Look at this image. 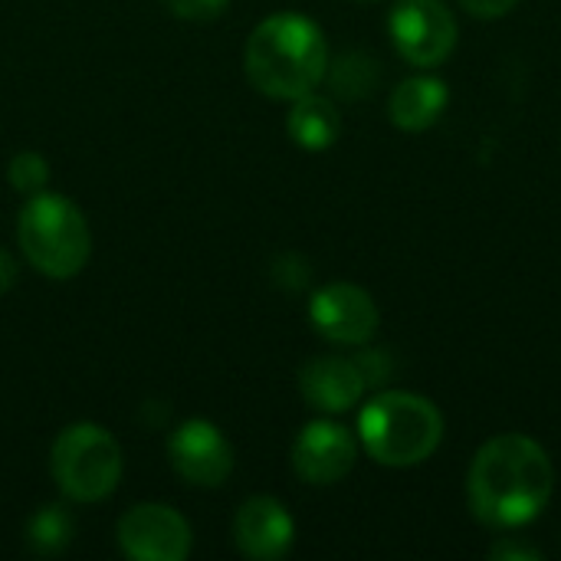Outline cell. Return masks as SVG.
<instances>
[{"label": "cell", "instance_id": "obj_1", "mask_svg": "<svg viewBox=\"0 0 561 561\" xmlns=\"http://www.w3.org/2000/svg\"><path fill=\"white\" fill-rule=\"evenodd\" d=\"M552 490L556 467L546 447L526 434H500L486 440L467 477L473 516L496 533H513L539 519Z\"/></svg>", "mask_w": 561, "mask_h": 561}, {"label": "cell", "instance_id": "obj_2", "mask_svg": "<svg viewBox=\"0 0 561 561\" xmlns=\"http://www.w3.org/2000/svg\"><path fill=\"white\" fill-rule=\"evenodd\" d=\"M329 72V46L319 30L302 13H273L253 26L247 39V79L256 92L270 99L293 102Z\"/></svg>", "mask_w": 561, "mask_h": 561}, {"label": "cell", "instance_id": "obj_3", "mask_svg": "<svg viewBox=\"0 0 561 561\" xmlns=\"http://www.w3.org/2000/svg\"><path fill=\"white\" fill-rule=\"evenodd\" d=\"M358 440L381 467H417L444 440V414L411 391H381L358 414Z\"/></svg>", "mask_w": 561, "mask_h": 561}, {"label": "cell", "instance_id": "obj_4", "mask_svg": "<svg viewBox=\"0 0 561 561\" xmlns=\"http://www.w3.org/2000/svg\"><path fill=\"white\" fill-rule=\"evenodd\" d=\"M16 240L26 263L49 279H72L92 253V233L82 210L53 191L26 197L16 220Z\"/></svg>", "mask_w": 561, "mask_h": 561}, {"label": "cell", "instance_id": "obj_5", "mask_svg": "<svg viewBox=\"0 0 561 561\" xmlns=\"http://www.w3.org/2000/svg\"><path fill=\"white\" fill-rule=\"evenodd\" d=\"M49 473L59 493L72 503H102L122 480L118 440L89 421L59 431L49 450Z\"/></svg>", "mask_w": 561, "mask_h": 561}, {"label": "cell", "instance_id": "obj_6", "mask_svg": "<svg viewBox=\"0 0 561 561\" xmlns=\"http://www.w3.org/2000/svg\"><path fill=\"white\" fill-rule=\"evenodd\" d=\"M394 49L421 66H440L457 46V16L444 0H398L388 16Z\"/></svg>", "mask_w": 561, "mask_h": 561}, {"label": "cell", "instance_id": "obj_7", "mask_svg": "<svg viewBox=\"0 0 561 561\" xmlns=\"http://www.w3.org/2000/svg\"><path fill=\"white\" fill-rule=\"evenodd\" d=\"M187 519L164 503L131 506L118 519V546L135 561H184L191 556Z\"/></svg>", "mask_w": 561, "mask_h": 561}, {"label": "cell", "instance_id": "obj_8", "mask_svg": "<svg viewBox=\"0 0 561 561\" xmlns=\"http://www.w3.org/2000/svg\"><path fill=\"white\" fill-rule=\"evenodd\" d=\"M312 329L335 345H365L378 332V306L368 289L355 283H329L309 299Z\"/></svg>", "mask_w": 561, "mask_h": 561}, {"label": "cell", "instance_id": "obj_9", "mask_svg": "<svg viewBox=\"0 0 561 561\" xmlns=\"http://www.w3.org/2000/svg\"><path fill=\"white\" fill-rule=\"evenodd\" d=\"M171 467L191 486H220L233 473V447L217 424L194 417L184 421L168 440Z\"/></svg>", "mask_w": 561, "mask_h": 561}, {"label": "cell", "instance_id": "obj_10", "mask_svg": "<svg viewBox=\"0 0 561 561\" xmlns=\"http://www.w3.org/2000/svg\"><path fill=\"white\" fill-rule=\"evenodd\" d=\"M289 460L302 483L332 486L352 473L358 460V440L335 421H312L299 431Z\"/></svg>", "mask_w": 561, "mask_h": 561}, {"label": "cell", "instance_id": "obj_11", "mask_svg": "<svg viewBox=\"0 0 561 561\" xmlns=\"http://www.w3.org/2000/svg\"><path fill=\"white\" fill-rule=\"evenodd\" d=\"M296 542V523L289 510L273 496H250L233 519V546L253 561L289 556Z\"/></svg>", "mask_w": 561, "mask_h": 561}, {"label": "cell", "instance_id": "obj_12", "mask_svg": "<svg viewBox=\"0 0 561 561\" xmlns=\"http://www.w3.org/2000/svg\"><path fill=\"white\" fill-rule=\"evenodd\" d=\"M299 391L309 401V408H316L322 414H345L365 398L368 378H365L358 358L325 355V358H312L302 365Z\"/></svg>", "mask_w": 561, "mask_h": 561}, {"label": "cell", "instance_id": "obj_13", "mask_svg": "<svg viewBox=\"0 0 561 561\" xmlns=\"http://www.w3.org/2000/svg\"><path fill=\"white\" fill-rule=\"evenodd\" d=\"M447 102H450V89H447L444 79H437V76H411L391 92L388 115L401 131L417 135V131H427V128L437 125Z\"/></svg>", "mask_w": 561, "mask_h": 561}, {"label": "cell", "instance_id": "obj_14", "mask_svg": "<svg viewBox=\"0 0 561 561\" xmlns=\"http://www.w3.org/2000/svg\"><path fill=\"white\" fill-rule=\"evenodd\" d=\"M286 131H289V138L302 151H325L342 135V115H339L332 99L306 92V95L293 99V108H289V118H286Z\"/></svg>", "mask_w": 561, "mask_h": 561}, {"label": "cell", "instance_id": "obj_15", "mask_svg": "<svg viewBox=\"0 0 561 561\" xmlns=\"http://www.w3.org/2000/svg\"><path fill=\"white\" fill-rule=\"evenodd\" d=\"M76 523L66 506H43L26 523V546L36 556H59L72 542Z\"/></svg>", "mask_w": 561, "mask_h": 561}, {"label": "cell", "instance_id": "obj_16", "mask_svg": "<svg viewBox=\"0 0 561 561\" xmlns=\"http://www.w3.org/2000/svg\"><path fill=\"white\" fill-rule=\"evenodd\" d=\"M378 76H381V72H378V66H375L371 56H365V53H348V56H342V59L335 62V69H332V85H335V92L345 95V99H365V95H371Z\"/></svg>", "mask_w": 561, "mask_h": 561}, {"label": "cell", "instance_id": "obj_17", "mask_svg": "<svg viewBox=\"0 0 561 561\" xmlns=\"http://www.w3.org/2000/svg\"><path fill=\"white\" fill-rule=\"evenodd\" d=\"M7 181H10V187L20 191L23 197L39 194V191H46V184H49V164H46V158H43L39 151H20V154H13L10 164H7Z\"/></svg>", "mask_w": 561, "mask_h": 561}, {"label": "cell", "instance_id": "obj_18", "mask_svg": "<svg viewBox=\"0 0 561 561\" xmlns=\"http://www.w3.org/2000/svg\"><path fill=\"white\" fill-rule=\"evenodd\" d=\"M174 16H181V20H197V23H204V20H217L227 7H230V0H161Z\"/></svg>", "mask_w": 561, "mask_h": 561}, {"label": "cell", "instance_id": "obj_19", "mask_svg": "<svg viewBox=\"0 0 561 561\" xmlns=\"http://www.w3.org/2000/svg\"><path fill=\"white\" fill-rule=\"evenodd\" d=\"M490 559H496V561H542V549H539V546H529V542H523V539L503 536L500 542H493V549H490Z\"/></svg>", "mask_w": 561, "mask_h": 561}, {"label": "cell", "instance_id": "obj_20", "mask_svg": "<svg viewBox=\"0 0 561 561\" xmlns=\"http://www.w3.org/2000/svg\"><path fill=\"white\" fill-rule=\"evenodd\" d=\"M516 3H519V0H460V7H463L470 16H477V20H500V16H506Z\"/></svg>", "mask_w": 561, "mask_h": 561}, {"label": "cell", "instance_id": "obj_21", "mask_svg": "<svg viewBox=\"0 0 561 561\" xmlns=\"http://www.w3.org/2000/svg\"><path fill=\"white\" fill-rule=\"evenodd\" d=\"M13 283H16V263H13V256L0 247V296H3Z\"/></svg>", "mask_w": 561, "mask_h": 561}]
</instances>
